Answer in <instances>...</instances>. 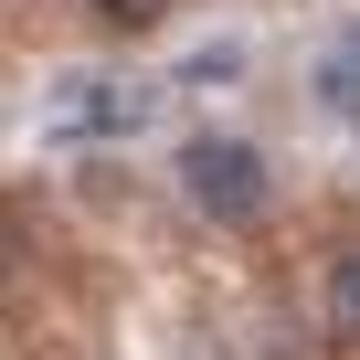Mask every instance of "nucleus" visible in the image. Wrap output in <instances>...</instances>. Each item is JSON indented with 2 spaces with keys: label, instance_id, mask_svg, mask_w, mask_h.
<instances>
[{
  "label": "nucleus",
  "instance_id": "2",
  "mask_svg": "<svg viewBox=\"0 0 360 360\" xmlns=\"http://www.w3.org/2000/svg\"><path fill=\"white\" fill-rule=\"evenodd\" d=\"M159 117V96L148 85H127V75H64L53 85V106H43V127L53 138H138Z\"/></svg>",
  "mask_w": 360,
  "mask_h": 360
},
{
  "label": "nucleus",
  "instance_id": "5",
  "mask_svg": "<svg viewBox=\"0 0 360 360\" xmlns=\"http://www.w3.org/2000/svg\"><path fill=\"white\" fill-rule=\"evenodd\" d=\"M85 11H96V22H117V32H148L169 0H85Z\"/></svg>",
  "mask_w": 360,
  "mask_h": 360
},
{
  "label": "nucleus",
  "instance_id": "4",
  "mask_svg": "<svg viewBox=\"0 0 360 360\" xmlns=\"http://www.w3.org/2000/svg\"><path fill=\"white\" fill-rule=\"evenodd\" d=\"M307 85H318V106H328V117H360V32H339V43L318 53V75H307Z\"/></svg>",
  "mask_w": 360,
  "mask_h": 360
},
{
  "label": "nucleus",
  "instance_id": "1",
  "mask_svg": "<svg viewBox=\"0 0 360 360\" xmlns=\"http://www.w3.org/2000/svg\"><path fill=\"white\" fill-rule=\"evenodd\" d=\"M180 191H191L202 223H265L276 180H265V148L255 138H191V148H180Z\"/></svg>",
  "mask_w": 360,
  "mask_h": 360
},
{
  "label": "nucleus",
  "instance_id": "3",
  "mask_svg": "<svg viewBox=\"0 0 360 360\" xmlns=\"http://www.w3.org/2000/svg\"><path fill=\"white\" fill-rule=\"evenodd\" d=\"M318 318H328V339H339V349H360V244H339V255H328Z\"/></svg>",
  "mask_w": 360,
  "mask_h": 360
}]
</instances>
